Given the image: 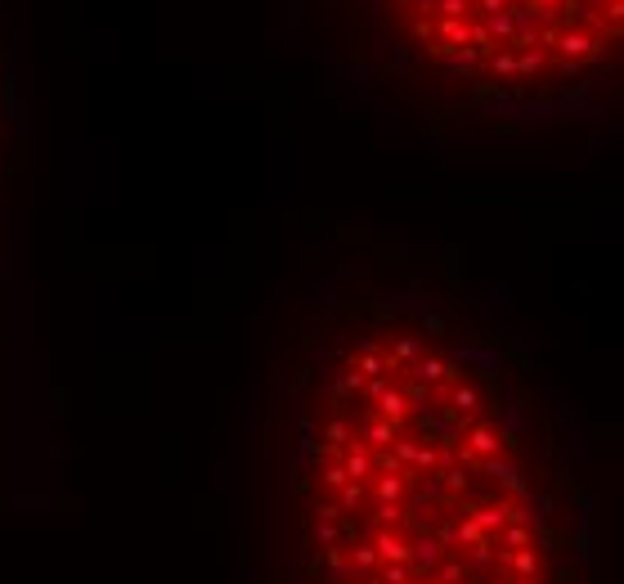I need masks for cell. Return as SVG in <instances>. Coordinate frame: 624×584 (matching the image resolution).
Returning a JSON list of instances; mask_svg holds the SVG:
<instances>
[{"label":"cell","instance_id":"6da1fadb","mask_svg":"<svg viewBox=\"0 0 624 584\" xmlns=\"http://www.w3.org/2000/svg\"><path fill=\"white\" fill-rule=\"evenodd\" d=\"M288 584H602L566 409L454 284L319 301L288 373Z\"/></svg>","mask_w":624,"mask_h":584},{"label":"cell","instance_id":"7a4b0ae2","mask_svg":"<svg viewBox=\"0 0 624 584\" xmlns=\"http://www.w3.org/2000/svg\"><path fill=\"white\" fill-rule=\"evenodd\" d=\"M409 77L472 117H566L606 81L624 0H364Z\"/></svg>","mask_w":624,"mask_h":584}]
</instances>
